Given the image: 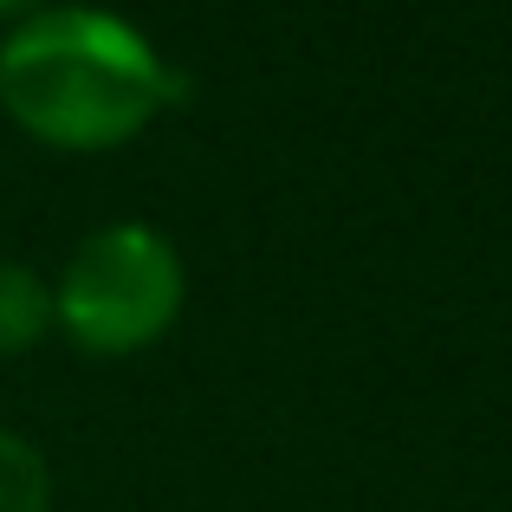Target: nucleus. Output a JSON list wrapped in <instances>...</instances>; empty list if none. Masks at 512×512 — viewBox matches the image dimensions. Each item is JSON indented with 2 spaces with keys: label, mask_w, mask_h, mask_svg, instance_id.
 <instances>
[{
  "label": "nucleus",
  "mask_w": 512,
  "mask_h": 512,
  "mask_svg": "<svg viewBox=\"0 0 512 512\" xmlns=\"http://www.w3.org/2000/svg\"><path fill=\"white\" fill-rule=\"evenodd\" d=\"M52 338V279L33 260L0 253V357H26Z\"/></svg>",
  "instance_id": "obj_3"
},
{
  "label": "nucleus",
  "mask_w": 512,
  "mask_h": 512,
  "mask_svg": "<svg viewBox=\"0 0 512 512\" xmlns=\"http://www.w3.org/2000/svg\"><path fill=\"white\" fill-rule=\"evenodd\" d=\"M182 78L137 20L98 0H52L0 33V117L59 156H104L137 143Z\"/></svg>",
  "instance_id": "obj_1"
},
{
  "label": "nucleus",
  "mask_w": 512,
  "mask_h": 512,
  "mask_svg": "<svg viewBox=\"0 0 512 512\" xmlns=\"http://www.w3.org/2000/svg\"><path fill=\"white\" fill-rule=\"evenodd\" d=\"M39 7H52V0H0V26H20L26 13H39Z\"/></svg>",
  "instance_id": "obj_5"
},
{
  "label": "nucleus",
  "mask_w": 512,
  "mask_h": 512,
  "mask_svg": "<svg viewBox=\"0 0 512 512\" xmlns=\"http://www.w3.org/2000/svg\"><path fill=\"white\" fill-rule=\"evenodd\" d=\"M52 461L20 428H0V512H52Z\"/></svg>",
  "instance_id": "obj_4"
},
{
  "label": "nucleus",
  "mask_w": 512,
  "mask_h": 512,
  "mask_svg": "<svg viewBox=\"0 0 512 512\" xmlns=\"http://www.w3.org/2000/svg\"><path fill=\"white\" fill-rule=\"evenodd\" d=\"M188 260L150 221H98L52 273V331L85 357H143L182 325Z\"/></svg>",
  "instance_id": "obj_2"
}]
</instances>
